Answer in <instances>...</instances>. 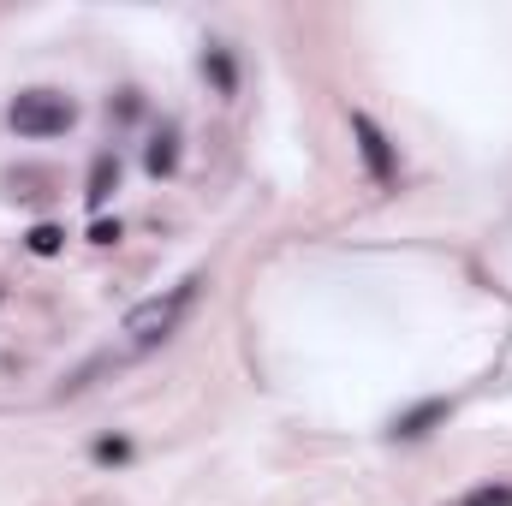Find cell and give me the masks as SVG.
Returning a JSON list of instances; mask_svg holds the SVG:
<instances>
[{
  "instance_id": "obj_5",
  "label": "cell",
  "mask_w": 512,
  "mask_h": 506,
  "mask_svg": "<svg viewBox=\"0 0 512 506\" xmlns=\"http://www.w3.org/2000/svg\"><path fill=\"white\" fill-rule=\"evenodd\" d=\"M441 417H447V399H429V405H417L411 417H399V423H393V435H405V441H411V435H423V429H429V423H441Z\"/></svg>"
},
{
  "instance_id": "obj_8",
  "label": "cell",
  "mask_w": 512,
  "mask_h": 506,
  "mask_svg": "<svg viewBox=\"0 0 512 506\" xmlns=\"http://www.w3.org/2000/svg\"><path fill=\"white\" fill-rule=\"evenodd\" d=\"M465 506H512V489H495V483H483V489H471Z\"/></svg>"
},
{
  "instance_id": "obj_7",
  "label": "cell",
  "mask_w": 512,
  "mask_h": 506,
  "mask_svg": "<svg viewBox=\"0 0 512 506\" xmlns=\"http://www.w3.org/2000/svg\"><path fill=\"white\" fill-rule=\"evenodd\" d=\"M60 245H66V233H60V227H48V221H42V227H30V251H36V256H54Z\"/></svg>"
},
{
  "instance_id": "obj_2",
  "label": "cell",
  "mask_w": 512,
  "mask_h": 506,
  "mask_svg": "<svg viewBox=\"0 0 512 506\" xmlns=\"http://www.w3.org/2000/svg\"><path fill=\"white\" fill-rule=\"evenodd\" d=\"M6 120H12L18 137H60V131L72 126V102L60 90H18L12 108H6Z\"/></svg>"
},
{
  "instance_id": "obj_4",
  "label": "cell",
  "mask_w": 512,
  "mask_h": 506,
  "mask_svg": "<svg viewBox=\"0 0 512 506\" xmlns=\"http://www.w3.org/2000/svg\"><path fill=\"white\" fill-rule=\"evenodd\" d=\"M114 185H120V161H114V155H96V167H90V191H84V197H90V209H102Z\"/></svg>"
},
{
  "instance_id": "obj_3",
  "label": "cell",
  "mask_w": 512,
  "mask_h": 506,
  "mask_svg": "<svg viewBox=\"0 0 512 506\" xmlns=\"http://www.w3.org/2000/svg\"><path fill=\"white\" fill-rule=\"evenodd\" d=\"M352 137H358V155H364V167H370V179L376 185H393V143H387V131L370 120V114H352Z\"/></svg>"
},
{
  "instance_id": "obj_1",
  "label": "cell",
  "mask_w": 512,
  "mask_h": 506,
  "mask_svg": "<svg viewBox=\"0 0 512 506\" xmlns=\"http://www.w3.org/2000/svg\"><path fill=\"white\" fill-rule=\"evenodd\" d=\"M197 286H203V274H185L173 292H161V298H149V304H137L126 316V340L143 352V346H161L179 322H185V310H191V298H197Z\"/></svg>"
},
{
  "instance_id": "obj_6",
  "label": "cell",
  "mask_w": 512,
  "mask_h": 506,
  "mask_svg": "<svg viewBox=\"0 0 512 506\" xmlns=\"http://www.w3.org/2000/svg\"><path fill=\"white\" fill-rule=\"evenodd\" d=\"M173 161H179V149H173V137H155L149 143V155H143V167L161 179V173H173Z\"/></svg>"
}]
</instances>
